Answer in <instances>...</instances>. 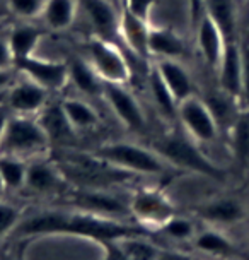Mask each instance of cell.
Instances as JSON below:
<instances>
[{
  "instance_id": "6da1fadb",
  "label": "cell",
  "mask_w": 249,
  "mask_h": 260,
  "mask_svg": "<svg viewBox=\"0 0 249 260\" xmlns=\"http://www.w3.org/2000/svg\"><path fill=\"white\" fill-rule=\"evenodd\" d=\"M154 231L144 224H127L113 217H104L79 211H43L27 217L12 230L14 236L38 235H70L89 238L104 245L130 236H150Z\"/></svg>"
},
{
  "instance_id": "7a4b0ae2",
  "label": "cell",
  "mask_w": 249,
  "mask_h": 260,
  "mask_svg": "<svg viewBox=\"0 0 249 260\" xmlns=\"http://www.w3.org/2000/svg\"><path fill=\"white\" fill-rule=\"evenodd\" d=\"M55 165L62 171L68 183L77 188H103L121 183L130 178V173L118 170L96 154H73L60 152Z\"/></svg>"
},
{
  "instance_id": "3957f363",
  "label": "cell",
  "mask_w": 249,
  "mask_h": 260,
  "mask_svg": "<svg viewBox=\"0 0 249 260\" xmlns=\"http://www.w3.org/2000/svg\"><path fill=\"white\" fill-rule=\"evenodd\" d=\"M155 151L169 162L173 168L191 171V173L206 176L212 180H224L225 173L222 168L210 161V157L203 154L198 147V142L188 136L179 134H169L160 141L155 142Z\"/></svg>"
},
{
  "instance_id": "277c9868",
  "label": "cell",
  "mask_w": 249,
  "mask_h": 260,
  "mask_svg": "<svg viewBox=\"0 0 249 260\" xmlns=\"http://www.w3.org/2000/svg\"><path fill=\"white\" fill-rule=\"evenodd\" d=\"M94 154L114 168L123 170L130 175L159 176L173 168L155 149H149V147L133 142L106 144V146H101Z\"/></svg>"
},
{
  "instance_id": "5b68a950",
  "label": "cell",
  "mask_w": 249,
  "mask_h": 260,
  "mask_svg": "<svg viewBox=\"0 0 249 260\" xmlns=\"http://www.w3.org/2000/svg\"><path fill=\"white\" fill-rule=\"evenodd\" d=\"M50 139L46 136L38 118L31 115H14L9 120L7 130L0 141V154L31 157L41 154L50 147Z\"/></svg>"
},
{
  "instance_id": "8992f818",
  "label": "cell",
  "mask_w": 249,
  "mask_h": 260,
  "mask_svg": "<svg viewBox=\"0 0 249 260\" xmlns=\"http://www.w3.org/2000/svg\"><path fill=\"white\" fill-rule=\"evenodd\" d=\"M89 62L98 76L109 84H128L132 77L130 65L121 50L104 36H92L87 43Z\"/></svg>"
},
{
  "instance_id": "52a82bcc",
  "label": "cell",
  "mask_w": 249,
  "mask_h": 260,
  "mask_svg": "<svg viewBox=\"0 0 249 260\" xmlns=\"http://www.w3.org/2000/svg\"><path fill=\"white\" fill-rule=\"evenodd\" d=\"M178 120L184 132L198 144H210L219 137V125L209 105L198 94H193L178 103Z\"/></svg>"
},
{
  "instance_id": "ba28073f",
  "label": "cell",
  "mask_w": 249,
  "mask_h": 260,
  "mask_svg": "<svg viewBox=\"0 0 249 260\" xmlns=\"http://www.w3.org/2000/svg\"><path fill=\"white\" fill-rule=\"evenodd\" d=\"M128 206H130V212L135 216L138 224H144L152 231L159 230L165 221L176 214L169 197L162 190L157 188L135 190Z\"/></svg>"
},
{
  "instance_id": "9c48e42d",
  "label": "cell",
  "mask_w": 249,
  "mask_h": 260,
  "mask_svg": "<svg viewBox=\"0 0 249 260\" xmlns=\"http://www.w3.org/2000/svg\"><path fill=\"white\" fill-rule=\"evenodd\" d=\"M14 69L27 79L34 81L36 84L45 87L48 92L62 91L70 82L68 63L58 62V60H46L31 55V57L16 60Z\"/></svg>"
},
{
  "instance_id": "30bf717a",
  "label": "cell",
  "mask_w": 249,
  "mask_h": 260,
  "mask_svg": "<svg viewBox=\"0 0 249 260\" xmlns=\"http://www.w3.org/2000/svg\"><path fill=\"white\" fill-rule=\"evenodd\" d=\"M103 96L111 106L113 113L116 115L118 120L124 127L132 132H145L147 128V118L142 110L140 103L130 89H127V84H109L104 82Z\"/></svg>"
},
{
  "instance_id": "8fae6325",
  "label": "cell",
  "mask_w": 249,
  "mask_h": 260,
  "mask_svg": "<svg viewBox=\"0 0 249 260\" xmlns=\"http://www.w3.org/2000/svg\"><path fill=\"white\" fill-rule=\"evenodd\" d=\"M67 202L73 209L79 211L91 212L104 217H113L119 214H127L130 211L128 204L121 202L116 195L106 192L103 188H77L67 193Z\"/></svg>"
},
{
  "instance_id": "7c38bea8",
  "label": "cell",
  "mask_w": 249,
  "mask_h": 260,
  "mask_svg": "<svg viewBox=\"0 0 249 260\" xmlns=\"http://www.w3.org/2000/svg\"><path fill=\"white\" fill-rule=\"evenodd\" d=\"M48 103V91L34 81L24 79L14 81L7 92V106L14 115H38Z\"/></svg>"
},
{
  "instance_id": "4fadbf2b",
  "label": "cell",
  "mask_w": 249,
  "mask_h": 260,
  "mask_svg": "<svg viewBox=\"0 0 249 260\" xmlns=\"http://www.w3.org/2000/svg\"><path fill=\"white\" fill-rule=\"evenodd\" d=\"M219 89L242 103V50L239 41H227L217 69Z\"/></svg>"
},
{
  "instance_id": "5bb4252c",
  "label": "cell",
  "mask_w": 249,
  "mask_h": 260,
  "mask_svg": "<svg viewBox=\"0 0 249 260\" xmlns=\"http://www.w3.org/2000/svg\"><path fill=\"white\" fill-rule=\"evenodd\" d=\"M196 45L201 58L215 72L219 69V63L225 52L227 40H225L219 24L205 11H201V16L196 24Z\"/></svg>"
},
{
  "instance_id": "9a60e30c",
  "label": "cell",
  "mask_w": 249,
  "mask_h": 260,
  "mask_svg": "<svg viewBox=\"0 0 249 260\" xmlns=\"http://www.w3.org/2000/svg\"><path fill=\"white\" fill-rule=\"evenodd\" d=\"M149 32H150L149 21L140 19V17L135 16L121 2V11H119V21H118V35L123 38L124 45L142 60H147L150 57Z\"/></svg>"
},
{
  "instance_id": "2e32d148",
  "label": "cell",
  "mask_w": 249,
  "mask_h": 260,
  "mask_svg": "<svg viewBox=\"0 0 249 260\" xmlns=\"http://www.w3.org/2000/svg\"><path fill=\"white\" fill-rule=\"evenodd\" d=\"M68 185L65 176L55 162L34 161L27 162L26 187L36 193H58Z\"/></svg>"
},
{
  "instance_id": "e0dca14e",
  "label": "cell",
  "mask_w": 249,
  "mask_h": 260,
  "mask_svg": "<svg viewBox=\"0 0 249 260\" xmlns=\"http://www.w3.org/2000/svg\"><path fill=\"white\" fill-rule=\"evenodd\" d=\"M154 65L178 103H181L186 98L196 94L195 82H193V79L190 76V72L186 71V67H184L179 60L159 58Z\"/></svg>"
},
{
  "instance_id": "ac0fdd59",
  "label": "cell",
  "mask_w": 249,
  "mask_h": 260,
  "mask_svg": "<svg viewBox=\"0 0 249 260\" xmlns=\"http://www.w3.org/2000/svg\"><path fill=\"white\" fill-rule=\"evenodd\" d=\"M198 216L210 224H236L246 217V207L236 197H220L201 206Z\"/></svg>"
},
{
  "instance_id": "d6986e66",
  "label": "cell",
  "mask_w": 249,
  "mask_h": 260,
  "mask_svg": "<svg viewBox=\"0 0 249 260\" xmlns=\"http://www.w3.org/2000/svg\"><path fill=\"white\" fill-rule=\"evenodd\" d=\"M38 122L48 136L50 142H67L75 136V130L68 122L62 103H46L45 108L38 113Z\"/></svg>"
},
{
  "instance_id": "ffe728a7",
  "label": "cell",
  "mask_w": 249,
  "mask_h": 260,
  "mask_svg": "<svg viewBox=\"0 0 249 260\" xmlns=\"http://www.w3.org/2000/svg\"><path fill=\"white\" fill-rule=\"evenodd\" d=\"M203 11L222 29L227 41H239V9L236 0H203Z\"/></svg>"
},
{
  "instance_id": "44dd1931",
  "label": "cell",
  "mask_w": 249,
  "mask_h": 260,
  "mask_svg": "<svg viewBox=\"0 0 249 260\" xmlns=\"http://www.w3.org/2000/svg\"><path fill=\"white\" fill-rule=\"evenodd\" d=\"M186 52L184 41L178 32L165 27H150L149 32V53L159 58L179 60Z\"/></svg>"
},
{
  "instance_id": "7402d4cb",
  "label": "cell",
  "mask_w": 249,
  "mask_h": 260,
  "mask_svg": "<svg viewBox=\"0 0 249 260\" xmlns=\"http://www.w3.org/2000/svg\"><path fill=\"white\" fill-rule=\"evenodd\" d=\"M87 16L91 17L92 24L96 26L101 35H114L118 32V21H119V12L114 9L108 0H82Z\"/></svg>"
},
{
  "instance_id": "603a6c76",
  "label": "cell",
  "mask_w": 249,
  "mask_h": 260,
  "mask_svg": "<svg viewBox=\"0 0 249 260\" xmlns=\"http://www.w3.org/2000/svg\"><path fill=\"white\" fill-rule=\"evenodd\" d=\"M68 71H70V82L79 89L82 94L87 96H98L103 94L104 81L98 76L94 67L91 65L89 60H72L68 63Z\"/></svg>"
},
{
  "instance_id": "cb8c5ba5",
  "label": "cell",
  "mask_w": 249,
  "mask_h": 260,
  "mask_svg": "<svg viewBox=\"0 0 249 260\" xmlns=\"http://www.w3.org/2000/svg\"><path fill=\"white\" fill-rule=\"evenodd\" d=\"M41 38H43V32L36 26L21 24L12 27L9 31V45H11L14 62L34 55V50L39 45Z\"/></svg>"
},
{
  "instance_id": "d4e9b609",
  "label": "cell",
  "mask_w": 249,
  "mask_h": 260,
  "mask_svg": "<svg viewBox=\"0 0 249 260\" xmlns=\"http://www.w3.org/2000/svg\"><path fill=\"white\" fill-rule=\"evenodd\" d=\"M77 16V0H46L43 9L45 24L52 31H63L72 26Z\"/></svg>"
},
{
  "instance_id": "484cf974",
  "label": "cell",
  "mask_w": 249,
  "mask_h": 260,
  "mask_svg": "<svg viewBox=\"0 0 249 260\" xmlns=\"http://www.w3.org/2000/svg\"><path fill=\"white\" fill-rule=\"evenodd\" d=\"M62 108L65 111L68 122L73 127V130H91L99 123V115L86 101L79 100V98H67L62 101Z\"/></svg>"
},
{
  "instance_id": "4316f807",
  "label": "cell",
  "mask_w": 249,
  "mask_h": 260,
  "mask_svg": "<svg viewBox=\"0 0 249 260\" xmlns=\"http://www.w3.org/2000/svg\"><path fill=\"white\" fill-rule=\"evenodd\" d=\"M149 86H150L152 98H154V103L157 106L159 113L164 115V117L169 120L178 118V101L174 100L173 92L165 86V82L162 81V77H160L159 71L155 69V65L150 69Z\"/></svg>"
},
{
  "instance_id": "83f0119b",
  "label": "cell",
  "mask_w": 249,
  "mask_h": 260,
  "mask_svg": "<svg viewBox=\"0 0 249 260\" xmlns=\"http://www.w3.org/2000/svg\"><path fill=\"white\" fill-rule=\"evenodd\" d=\"M193 241H195L196 250L209 255H215V257H230V255L237 253L232 241L217 230L201 231V233L195 235Z\"/></svg>"
},
{
  "instance_id": "f1b7e54d",
  "label": "cell",
  "mask_w": 249,
  "mask_h": 260,
  "mask_svg": "<svg viewBox=\"0 0 249 260\" xmlns=\"http://www.w3.org/2000/svg\"><path fill=\"white\" fill-rule=\"evenodd\" d=\"M27 162L22 157L0 154V178L4 190H19L26 187Z\"/></svg>"
},
{
  "instance_id": "f546056e",
  "label": "cell",
  "mask_w": 249,
  "mask_h": 260,
  "mask_svg": "<svg viewBox=\"0 0 249 260\" xmlns=\"http://www.w3.org/2000/svg\"><path fill=\"white\" fill-rule=\"evenodd\" d=\"M230 149L236 159L249 161V110H242L232 127L229 128Z\"/></svg>"
},
{
  "instance_id": "4dcf8cb0",
  "label": "cell",
  "mask_w": 249,
  "mask_h": 260,
  "mask_svg": "<svg viewBox=\"0 0 249 260\" xmlns=\"http://www.w3.org/2000/svg\"><path fill=\"white\" fill-rule=\"evenodd\" d=\"M149 236H130L119 240V247L127 253L128 260H157L160 248L150 243Z\"/></svg>"
},
{
  "instance_id": "1f68e13d",
  "label": "cell",
  "mask_w": 249,
  "mask_h": 260,
  "mask_svg": "<svg viewBox=\"0 0 249 260\" xmlns=\"http://www.w3.org/2000/svg\"><path fill=\"white\" fill-rule=\"evenodd\" d=\"M159 231L164 236H168L171 240H178V241H186L195 238V224L186 219V217L176 216L174 214L171 219H168L162 226L159 228Z\"/></svg>"
},
{
  "instance_id": "d6a6232c",
  "label": "cell",
  "mask_w": 249,
  "mask_h": 260,
  "mask_svg": "<svg viewBox=\"0 0 249 260\" xmlns=\"http://www.w3.org/2000/svg\"><path fill=\"white\" fill-rule=\"evenodd\" d=\"M45 4H46V0H7L9 9H11L16 16L22 17V19L41 17Z\"/></svg>"
},
{
  "instance_id": "836d02e7",
  "label": "cell",
  "mask_w": 249,
  "mask_h": 260,
  "mask_svg": "<svg viewBox=\"0 0 249 260\" xmlns=\"http://www.w3.org/2000/svg\"><path fill=\"white\" fill-rule=\"evenodd\" d=\"M21 219V211L14 206L0 202V238H4L7 233L19 224Z\"/></svg>"
},
{
  "instance_id": "e575fe53",
  "label": "cell",
  "mask_w": 249,
  "mask_h": 260,
  "mask_svg": "<svg viewBox=\"0 0 249 260\" xmlns=\"http://www.w3.org/2000/svg\"><path fill=\"white\" fill-rule=\"evenodd\" d=\"M242 50V106L249 110V43L241 45Z\"/></svg>"
},
{
  "instance_id": "d590c367",
  "label": "cell",
  "mask_w": 249,
  "mask_h": 260,
  "mask_svg": "<svg viewBox=\"0 0 249 260\" xmlns=\"http://www.w3.org/2000/svg\"><path fill=\"white\" fill-rule=\"evenodd\" d=\"M121 2L128 9H130L135 16L140 17V19L149 21L150 11H152V7H154V4L157 2V0H121Z\"/></svg>"
},
{
  "instance_id": "8d00e7d4",
  "label": "cell",
  "mask_w": 249,
  "mask_h": 260,
  "mask_svg": "<svg viewBox=\"0 0 249 260\" xmlns=\"http://www.w3.org/2000/svg\"><path fill=\"white\" fill-rule=\"evenodd\" d=\"M14 69V57L9 45V32H0V71Z\"/></svg>"
},
{
  "instance_id": "74e56055",
  "label": "cell",
  "mask_w": 249,
  "mask_h": 260,
  "mask_svg": "<svg viewBox=\"0 0 249 260\" xmlns=\"http://www.w3.org/2000/svg\"><path fill=\"white\" fill-rule=\"evenodd\" d=\"M106 248V255L103 260H128L127 253L123 252V248L119 247L118 241H109V243H104Z\"/></svg>"
},
{
  "instance_id": "f35d334b",
  "label": "cell",
  "mask_w": 249,
  "mask_h": 260,
  "mask_svg": "<svg viewBox=\"0 0 249 260\" xmlns=\"http://www.w3.org/2000/svg\"><path fill=\"white\" fill-rule=\"evenodd\" d=\"M157 260H193V257L183 252H174V250H160Z\"/></svg>"
},
{
  "instance_id": "ab89813d",
  "label": "cell",
  "mask_w": 249,
  "mask_h": 260,
  "mask_svg": "<svg viewBox=\"0 0 249 260\" xmlns=\"http://www.w3.org/2000/svg\"><path fill=\"white\" fill-rule=\"evenodd\" d=\"M11 117H12V111L9 110V106L7 105H0V141H2L4 134H6Z\"/></svg>"
},
{
  "instance_id": "60d3db41",
  "label": "cell",
  "mask_w": 249,
  "mask_h": 260,
  "mask_svg": "<svg viewBox=\"0 0 249 260\" xmlns=\"http://www.w3.org/2000/svg\"><path fill=\"white\" fill-rule=\"evenodd\" d=\"M14 72L16 69H6V71H0V91L9 89L14 82Z\"/></svg>"
},
{
  "instance_id": "b9f144b4",
  "label": "cell",
  "mask_w": 249,
  "mask_h": 260,
  "mask_svg": "<svg viewBox=\"0 0 249 260\" xmlns=\"http://www.w3.org/2000/svg\"><path fill=\"white\" fill-rule=\"evenodd\" d=\"M0 260H17V258H14V257H11V255H7V253H2V255H0Z\"/></svg>"
},
{
  "instance_id": "7bdbcfd3",
  "label": "cell",
  "mask_w": 249,
  "mask_h": 260,
  "mask_svg": "<svg viewBox=\"0 0 249 260\" xmlns=\"http://www.w3.org/2000/svg\"><path fill=\"white\" fill-rule=\"evenodd\" d=\"M0 190H4V185H2V178H0Z\"/></svg>"
}]
</instances>
